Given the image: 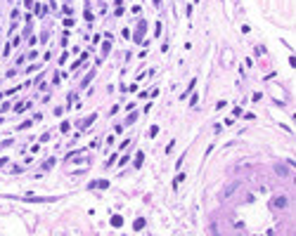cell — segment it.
<instances>
[{
  "label": "cell",
  "mask_w": 296,
  "mask_h": 236,
  "mask_svg": "<svg viewBox=\"0 0 296 236\" xmlns=\"http://www.w3.org/2000/svg\"><path fill=\"white\" fill-rule=\"evenodd\" d=\"M272 206H275V208H284V206H287V198H282V196H280V198H275Z\"/></svg>",
  "instance_id": "1"
},
{
  "label": "cell",
  "mask_w": 296,
  "mask_h": 236,
  "mask_svg": "<svg viewBox=\"0 0 296 236\" xmlns=\"http://www.w3.org/2000/svg\"><path fill=\"white\" fill-rule=\"evenodd\" d=\"M156 132H159V128H156V125H152V128H149V137H156Z\"/></svg>",
  "instance_id": "5"
},
{
  "label": "cell",
  "mask_w": 296,
  "mask_h": 236,
  "mask_svg": "<svg viewBox=\"0 0 296 236\" xmlns=\"http://www.w3.org/2000/svg\"><path fill=\"white\" fill-rule=\"evenodd\" d=\"M121 224H123V217H118V215H114V217H111V227H116V229H118Z\"/></svg>",
  "instance_id": "2"
},
{
  "label": "cell",
  "mask_w": 296,
  "mask_h": 236,
  "mask_svg": "<svg viewBox=\"0 0 296 236\" xmlns=\"http://www.w3.org/2000/svg\"><path fill=\"white\" fill-rule=\"evenodd\" d=\"M142 158H145V156H142V151H140V154H137V156H135V165H137V168H140V165H142Z\"/></svg>",
  "instance_id": "4"
},
{
  "label": "cell",
  "mask_w": 296,
  "mask_h": 236,
  "mask_svg": "<svg viewBox=\"0 0 296 236\" xmlns=\"http://www.w3.org/2000/svg\"><path fill=\"white\" fill-rule=\"evenodd\" d=\"M135 231H142L145 229V220H142V217H140V220H135V227H133Z\"/></svg>",
  "instance_id": "3"
}]
</instances>
